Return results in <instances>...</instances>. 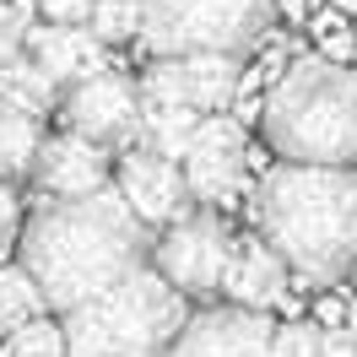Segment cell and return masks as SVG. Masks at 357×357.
Returning <instances> with one entry per match:
<instances>
[{"mask_svg": "<svg viewBox=\"0 0 357 357\" xmlns=\"http://www.w3.org/2000/svg\"><path fill=\"white\" fill-rule=\"evenodd\" d=\"M152 227L119 190H98L87 201H49L22 227V266L33 271L54 314H70L119 287L152 260Z\"/></svg>", "mask_w": 357, "mask_h": 357, "instance_id": "6da1fadb", "label": "cell"}, {"mask_svg": "<svg viewBox=\"0 0 357 357\" xmlns=\"http://www.w3.org/2000/svg\"><path fill=\"white\" fill-rule=\"evenodd\" d=\"M255 222L292 271L309 282H341L357 271V174L282 162L255 190Z\"/></svg>", "mask_w": 357, "mask_h": 357, "instance_id": "7a4b0ae2", "label": "cell"}, {"mask_svg": "<svg viewBox=\"0 0 357 357\" xmlns=\"http://www.w3.org/2000/svg\"><path fill=\"white\" fill-rule=\"evenodd\" d=\"M266 141L282 162L352 168L357 162V70L325 54L292 60L266 98Z\"/></svg>", "mask_w": 357, "mask_h": 357, "instance_id": "3957f363", "label": "cell"}, {"mask_svg": "<svg viewBox=\"0 0 357 357\" xmlns=\"http://www.w3.org/2000/svg\"><path fill=\"white\" fill-rule=\"evenodd\" d=\"M66 357H168L178 331L190 325L184 292L157 266H141L119 287L60 314Z\"/></svg>", "mask_w": 357, "mask_h": 357, "instance_id": "277c9868", "label": "cell"}, {"mask_svg": "<svg viewBox=\"0 0 357 357\" xmlns=\"http://www.w3.org/2000/svg\"><path fill=\"white\" fill-rule=\"evenodd\" d=\"M276 0H141V44L152 60L244 54L266 38Z\"/></svg>", "mask_w": 357, "mask_h": 357, "instance_id": "5b68a950", "label": "cell"}, {"mask_svg": "<svg viewBox=\"0 0 357 357\" xmlns=\"http://www.w3.org/2000/svg\"><path fill=\"white\" fill-rule=\"evenodd\" d=\"M233 249L238 238H227V227L211 211H190L184 222L162 227V238L152 249V266L174 282L184 298H211L222 292L227 266H233Z\"/></svg>", "mask_w": 357, "mask_h": 357, "instance_id": "8992f818", "label": "cell"}, {"mask_svg": "<svg viewBox=\"0 0 357 357\" xmlns=\"http://www.w3.org/2000/svg\"><path fill=\"white\" fill-rule=\"evenodd\" d=\"M238 60L244 54H178V60H152L141 76V98L162 109H195L211 114L238 92Z\"/></svg>", "mask_w": 357, "mask_h": 357, "instance_id": "52a82bcc", "label": "cell"}, {"mask_svg": "<svg viewBox=\"0 0 357 357\" xmlns=\"http://www.w3.org/2000/svg\"><path fill=\"white\" fill-rule=\"evenodd\" d=\"M141 87L119 70H103L92 82H76L66 98V130L70 135H87L98 146H125L130 135H141Z\"/></svg>", "mask_w": 357, "mask_h": 357, "instance_id": "ba28073f", "label": "cell"}, {"mask_svg": "<svg viewBox=\"0 0 357 357\" xmlns=\"http://www.w3.org/2000/svg\"><path fill=\"white\" fill-rule=\"evenodd\" d=\"M184 178L195 190V201H211L222 206L244 190L249 178V141H244V125L227 119V114H206L201 130H195V146L184 157Z\"/></svg>", "mask_w": 357, "mask_h": 357, "instance_id": "9c48e42d", "label": "cell"}, {"mask_svg": "<svg viewBox=\"0 0 357 357\" xmlns=\"http://www.w3.org/2000/svg\"><path fill=\"white\" fill-rule=\"evenodd\" d=\"M119 195L130 201V211L141 217L146 227H174L190 217V178H184V162H168V157L146 152V146H135V152L119 157Z\"/></svg>", "mask_w": 357, "mask_h": 357, "instance_id": "30bf717a", "label": "cell"}, {"mask_svg": "<svg viewBox=\"0 0 357 357\" xmlns=\"http://www.w3.org/2000/svg\"><path fill=\"white\" fill-rule=\"evenodd\" d=\"M271 341H276V325L266 314L227 303V309L190 314L168 357H271Z\"/></svg>", "mask_w": 357, "mask_h": 357, "instance_id": "8fae6325", "label": "cell"}, {"mask_svg": "<svg viewBox=\"0 0 357 357\" xmlns=\"http://www.w3.org/2000/svg\"><path fill=\"white\" fill-rule=\"evenodd\" d=\"M33 178L44 184L54 201H87L98 190H109V146H98L87 135H49Z\"/></svg>", "mask_w": 357, "mask_h": 357, "instance_id": "7c38bea8", "label": "cell"}, {"mask_svg": "<svg viewBox=\"0 0 357 357\" xmlns=\"http://www.w3.org/2000/svg\"><path fill=\"white\" fill-rule=\"evenodd\" d=\"M27 60L54 76V82H92L109 70V44L92 38V27H27Z\"/></svg>", "mask_w": 357, "mask_h": 357, "instance_id": "4fadbf2b", "label": "cell"}, {"mask_svg": "<svg viewBox=\"0 0 357 357\" xmlns=\"http://www.w3.org/2000/svg\"><path fill=\"white\" fill-rule=\"evenodd\" d=\"M222 292L238 303V309L266 314L271 303H282V298H287V260H282L266 238H238Z\"/></svg>", "mask_w": 357, "mask_h": 357, "instance_id": "5bb4252c", "label": "cell"}, {"mask_svg": "<svg viewBox=\"0 0 357 357\" xmlns=\"http://www.w3.org/2000/svg\"><path fill=\"white\" fill-rule=\"evenodd\" d=\"M44 141L49 135L38 130V114H22L0 98V178H22L27 168H38Z\"/></svg>", "mask_w": 357, "mask_h": 357, "instance_id": "9a60e30c", "label": "cell"}, {"mask_svg": "<svg viewBox=\"0 0 357 357\" xmlns=\"http://www.w3.org/2000/svg\"><path fill=\"white\" fill-rule=\"evenodd\" d=\"M201 119H206V114H195V109H162V103H146V119H141L146 152L168 157V162H184V157H190V146H195Z\"/></svg>", "mask_w": 357, "mask_h": 357, "instance_id": "2e32d148", "label": "cell"}, {"mask_svg": "<svg viewBox=\"0 0 357 357\" xmlns=\"http://www.w3.org/2000/svg\"><path fill=\"white\" fill-rule=\"evenodd\" d=\"M44 309H49V298H44V287L33 282V271L27 266H0V335L44 319Z\"/></svg>", "mask_w": 357, "mask_h": 357, "instance_id": "e0dca14e", "label": "cell"}, {"mask_svg": "<svg viewBox=\"0 0 357 357\" xmlns=\"http://www.w3.org/2000/svg\"><path fill=\"white\" fill-rule=\"evenodd\" d=\"M54 92H60V82H54L38 60H17V66L0 70V98L17 103L22 114H44L49 103H54Z\"/></svg>", "mask_w": 357, "mask_h": 357, "instance_id": "ac0fdd59", "label": "cell"}, {"mask_svg": "<svg viewBox=\"0 0 357 357\" xmlns=\"http://www.w3.org/2000/svg\"><path fill=\"white\" fill-rule=\"evenodd\" d=\"M87 27L98 44H130L141 38V0H98Z\"/></svg>", "mask_w": 357, "mask_h": 357, "instance_id": "d6986e66", "label": "cell"}, {"mask_svg": "<svg viewBox=\"0 0 357 357\" xmlns=\"http://www.w3.org/2000/svg\"><path fill=\"white\" fill-rule=\"evenodd\" d=\"M6 357H66V325L33 319L22 331H11L6 335Z\"/></svg>", "mask_w": 357, "mask_h": 357, "instance_id": "ffe728a7", "label": "cell"}, {"mask_svg": "<svg viewBox=\"0 0 357 357\" xmlns=\"http://www.w3.org/2000/svg\"><path fill=\"white\" fill-rule=\"evenodd\" d=\"M325 347V331L309 325V319H287L276 325V341H271V357H319Z\"/></svg>", "mask_w": 357, "mask_h": 357, "instance_id": "44dd1931", "label": "cell"}, {"mask_svg": "<svg viewBox=\"0 0 357 357\" xmlns=\"http://www.w3.org/2000/svg\"><path fill=\"white\" fill-rule=\"evenodd\" d=\"M22 49H27V17H22V6L0 0V70L17 66V60H22Z\"/></svg>", "mask_w": 357, "mask_h": 357, "instance_id": "7402d4cb", "label": "cell"}, {"mask_svg": "<svg viewBox=\"0 0 357 357\" xmlns=\"http://www.w3.org/2000/svg\"><path fill=\"white\" fill-rule=\"evenodd\" d=\"M92 6H98V0H44V17L60 22V27H87Z\"/></svg>", "mask_w": 357, "mask_h": 357, "instance_id": "603a6c76", "label": "cell"}, {"mask_svg": "<svg viewBox=\"0 0 357 357\" xmlns=\"http://www.w3.org/2000/svg\"><path fill=\"white\" fill-rule=\"evenodd\" d=\"M17 227H22V201H17V190L0 178V244H6Z\"/></svg>", "mask_w": 357, "mask_h": 357, "instance_id": "cb8c5ba5", "label": "cell"}, {"mask_svg": "<svg viewBox=\"0 0 357 357\" xmlns=\"http://www.w3.org/2000/svg\"><path fill=\"white\" fill-rule=\"evenodd\" d=\"M319 357H357V335H352V331H325Z\"/></svg>", "mask_w": 357, "mask_h": 357, "instance_id": "d4e9b609", "label": "cell"}, {"mask_svg": "<svg viewBox=\"0 0 357 357\" xmlns=\"http://www.w3.org/2000/svg\"><path fill=\"white\" fill-rule=\"evenodd\" d=\"M325 49H331L335 60H341V54H352V33H347V27H335V33H325ZM331 54H325V60H331Z\"/></svg>", "mask_w": 357, "mask_h": 357, "instance_id": "484cf974", "label": "cell"}, {"mask_svg": "<svg viewBox=\"0 0 357 357\" xmlns=\"http://www.w3.org/2000/svg\"><path fill=\"white\" fill-rule=\"evenodd\" d=\"M335 6H341V11H347V17H357V0H335Z\"/></svg>", "mask_w": 357, "mask_h": 357, "instance_id": "4316f807", "label": "cell"}, {"mask_svg": "<svg viewBox=\"0 0 357 357\" xmlns=\"http://www.w3.org/2000/svg\"><path fill=\"white\" fill-rule=\"evenodd\" d=\"M352 335H357V325H352Z\"/></svg>", "mask_w": 357, "mask_h": 357, "instance_id": "83f0119b", "label": "cell"}]
</instances>
